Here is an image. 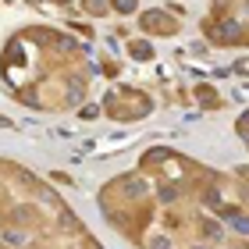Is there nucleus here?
I'll list each match as a JSON object with an SVG mask.
<instances>
[{
  "label": "nucleus",
  "mask_w": 249,
  "mask_h": 249,
  "mask_svg": "<svg viewBox=\"0 0 249 249\" xmlns=\"http://www.w3.org/2000/svg\"><path fill=\"white\" fill-rule=\"evenodd\" d=\"M199 29L213 47H249V0H213Z\"/></svg>",
  "instance_id": "f257e3e1"
},
{
  "label": "nucleus",
  "mask_w": 249,
  "mask_h": 249,
  "mask_svg": "<svg viewBox=\"0 0 249 249\" xmlns=\"http://www.w3.org/2000/svg\"><path fill=\"white\" fill-rule=\"evenodd\" d=\"M104 110L114 121H139V118H146L153 110V100L146 96L142 89H135V86H118V89L107 93Z\"/></svg>",
  "instance_id": "f03ea898"
},
{
  "label": "nucleus",
  "mask_w": 249,
  "mask_h": 249,
  "mask_svg": "<svg viewBox=\"0 0 249 249\" xmlns=\"http://www.w3.org/2000/svg\"><path fill=\"white\" fill-rule=\"evenodd\" d=\"M139 29L150 32V36H175V32H182V21L167 7H150V11L139 15Z\"/></svg>",
  "instance_id": "7ed1b4c3"
},
{
  "label": "nucleus",
  "mask_w": 249,
  "mask_h": 249,
  "mask_svg": "<svg viewBox=\"0 0 249 249\" xmlns=\"http://www.w3.org/2000/svg\"><path fill=\"white\" fill-rule=\"evenodd\" d=\"M196 104L203 110H221L224 107V96H217V89H213V86H196Z\"/></svg>",
  "instance_id": "20e7f679"
},
{
  "label": "nucleus",
  "mask_w": 249,
  "mask_h": 249,
  "mask_svg": "<svg viewBox=\"0 0 249 249\" xmlns=\"http://www.w3.org/2000/svg\"><path fill=\"white\" fill-rule=\"evenodd\" d=\"M128 57H135V61H153V47L146 39H132L128 43Z\"/></svg>",
  "instance_id": "39448f33"
},
{
  "label": "nucleus",
  "mask_w": 249,
  "mask_h": 249,
  "mask_svg": "<svg viewBox=\"0 0 249 249\" xmlns=\"http://www.w3.org/2000/svg\"><path fill=\"white\" fill-rule=\"evenodd\" d=\"M82 11H86V15H93V18H104L110 11V4H107V0H82Z\"/></svg>",
  "instance_id": "423d86ee"
},
{
  "label": "nucleus",
  "mask_w": 249,
  "mask_h": 249,
  "mask_svg": "<svg viewBox=\"0 0 249 249\" xmlns=\"http://www.w3.org/2000/svg\"><path fill=\"white\" fill-rule=\"evenodd\" d=\"M107 4H110V11H118V15H132L139 0H107Z\"/></svg>",
  "instance_id": "0eeeda50"
},
{
  "label": "nucleus",
  "mask_w": 249,
  "mask_h": 249,
  "mask_svg": "<svg viewBox=\"0 0 249 249\" xmlns=\"http://www.w3.org/2000/svg\"><path fill=\"white\" fill-rule=\"evenodd\" d=\"M235 132H239V135H242V142L249 146V110H246L239 121H235Z\"/></svg>",
  "instance_id": "6e6552de"
},
{
  "label": "nucleus",
  "mask_w": 249,
  "mask_h": 249,
  "mask_svg": "<svg viewBox=\"0 0 249 249\" xmlns=\"http://www.w3.org/2000/svg\"><path fill=\"white\" fill-rule=\"evenodd\" d=\"M53 4H61V7H64V4H71V0H53Z\"/></svg>",
  "instance_id": "1a4fd4ad"
}]
</instances>
